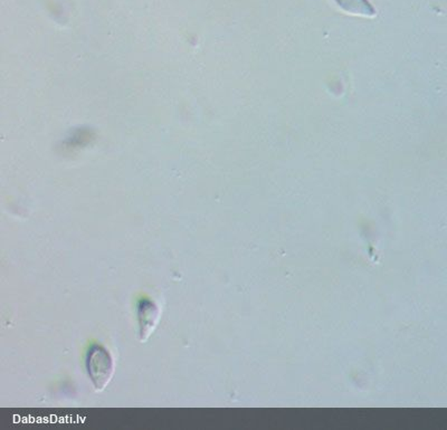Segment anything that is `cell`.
Returning a JSON list of instances; mask_svg holds the SVG:
<instances>
[{
  "mask_svg": "<svg viewBox=\"0 0 447 430\" xmlns=\"http://www.w3.org/2000/svg\"><path fill=\"white\" fill-rule=\"evenodd\" d=\"M89 375L96 390H103L113 375V361L107 351L101 347H93L87 358Z\"/></svg>",
  "mask_w": 447,
  "mask_h": 430,
  "instance_id": "cell-1",
  "label": "cell"
},
{
  "mask_svg": "<svg viewBox=\"0 0 447 430\" xmlns=\"http://www.w3.org/2000/svg\"><path fill=\"white\" fill-rule=\"evenodd\" d=\"M159 311L156 305L149 301L142 302L139 307V318H140V332H141V341H146L149 336L155 325L158 321Z\"/></svg>",
  "mask_w": 447,
  "mask_h": 430,
  "instance_id": "cell-2",
  "label": "cell"
},
{
  "mask_svg": "<svg viewBox=\"0 0 447 430\" xmlns=\"http://www.w3.org/2000/svg\"><path fill=\"white\" fill-rule=\"evenodd\" d=\"M338 3L342 8L348 10L350 6L349 12H356V14H370L372 10L370 3L367 0H338Z\"/></svg>",
  "mask_w": 447,
  "mask_h": 430,
  "instance_id": "cell-3",
  "label": "cell"
}]
</instances>
